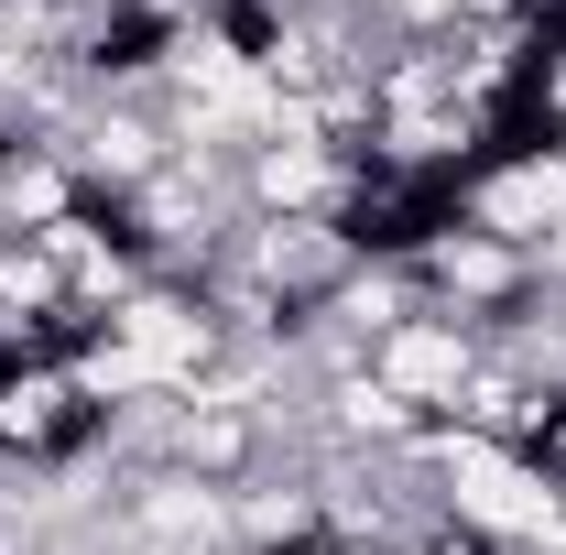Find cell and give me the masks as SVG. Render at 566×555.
I'll list each match as a JSON object with an SVG mask.
<instances>
[{
  "label": "cell",
  "mask_w": 566,
  "mask_h": 555,
  "mask_svg": "<svg viewBox=\"0 0 566 555\" xmlns=\"http://www.w3.org/2000/svg\"><path fill=\"white\" fill-rule=\"evenodd\" d=\"M480 348H491L480 327H458V316H436V305H403L381 338L359 348V370H370L415 425H447L458 392H469V370H480Z\"/></svg>",
  "instance_id": "cell-1"
},
{
  "label": "cell",
  "mask_w": 566,
  "mask_h": 555,
  "mask_svg": "<svg viewBox=\"0 0 566 555\" xmlns=\"http://www.w3.org/2000/svg\"><path fill=\"white\" fill-rule=\"evenodd\" d=\"M512 458H523V469L566 501V381H545V392H534V415H523V436H512Z\"/></svg>",
  "instance_id": "cell-2"
}]
</instances>
